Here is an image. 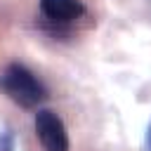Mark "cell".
Instances as JSON below:
<instances>
[{
    "mask_svg": "<svg viewBox=\"0 0 151 151\" xmlns=\"http://www.w3.org/2000/svg\"><path fill=\"white\" fill-rule=\"evenodd\" d=\"M40 12L50 21L66 24V21L78 19L85 12V7L80 0H40Z\"/></svg>",
    "mask_w": 151,
    "mask_h": 151,
    "instance_id": "obj_3",
    "label": "cell"
},
{
    "mask_svg": "<svg viewBox=\"0 0 151 151\" xmlns=\"http://www.w3.org/2000/svg\"><path fill=\"white\" fill-rule=\"evenodd\" d=\"M0 151H14V137L12 132H0Z\"/></svg>",
    "mask_w": 151,
    "mask_h": 151,
    "instance_id": "obj_4",
    "label": "cell"
},
{
    "mask_svg": "<svg viewBox=\"0 0 151 151\" xmlns=\"http://www.w3.org/2000/svg\"><path fill=\"white\" fill-rule=\"evenodd\" d=\"M0 87L5 90V94L17 101L24 109H35L40 101L47 99V90L45 85L21 64H9L2 76H0Z\"/></svg>",
    "mask_w": 151,
    "mask_h": 151,
    "instance_id": "obj_1",
    "label": "cell"
},
{
    "mask_svg": "<svg viewBox=\"0 0 151 151\" xmlns=\"http://www.w3.org/2000/svg\"><path fill=\"white\" fill-rule=\"evenodd\" d=\"M35 132L45 151H68V134L64 120L54 111L40 109L35 113Z\"/></svg>",
    "mask_w": 151,
    "mask_h": 151,
    "instance_id": "obj_2",
    "label": "cell"
},
{
    "mask_svg": "<svg viewBox=\"0 0 151 151\" xmlns=\"http://www.w3.org/2000/svg\"><path fill=\"white\" fill-rule=\"evenodd\" d=\"M146 144H149V151H151V125H149V132H146Z\"/></svg>",
    "mask_w": 151,
    "mask_h": 151,
    "instance_id": "obj_5",
    "label": "cell"
}]
</instances>
